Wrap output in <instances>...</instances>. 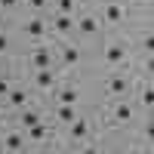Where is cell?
Instances as JSON below:
<instances>
[{
	"label": "cell",
	"instance_id": "7c38bea8",
	"mask_svg": "<svg viewBox=\"0 0 154 154\" xmlns=\"http://www.w3.org/2000/svg\"><path fill=\"white\" fill-rule=\"evenodd\" d=\"M34 89H40V93H53V89H56V71L53 68H37L34 71Z\"/></svg>",
	"mask_w": 154,
	"mask_h": 154
},
{
	"label": "cell",
	"instance_id": "2e32d148",
	"mask_svg": "<svg viewBox=\"0 0 154 154\" xmlns=\"http://www.w3.org/2000/svg\"><path fill=\"white\" fill-rule=\"evenodd\" d=\"M25 136H28V142H46V139H49V126L40 120V123L28 126V130H25Z\"/></svg>",
	"mask_w": 154,
	"mask_h": 154
},
{
	"label": "cell",
	"instance_id": "cb8c5ba5",
	"mask_svg": "<svg viewBox=\"0 0 154 154\" xmlns=\"http://www.w3.org/2000/svg\"><path fill=\"white\" fill-rule=\"evenodd\" d=\"M12 89V83L6 80V77H0V99H6V93Z\"/></svg>",
	"mask_w": 154,
	"mask_h": 154
},
{
	"label": "cell",
	"instance_id": "7a4b0ae2",
	"mask_svg": "<svg viewBox=\"0 0 154 154\" xmlns=\"http://www.w3.org/2000/svg\"><path fill=\"white\" fill-rule=\"evenodd\" d=\"M102 62H105L108 68H123L126 62V43L123 40H108L102 46Z\"/></svg>",
	"mask_w": 154,
	"mask_h": 154
},
{
	"label": "cell",
	"instance_id": "ffe728a7",
	"mask_svg": "<svg viewBox=\"0 0 154 154\" xmlns=\"http://www.w3.org/2000/svg\"><path fill=\"white\" fill-rule=\"evenodd\" d=\"M142 53L145 56H154V31H145L142 34Z\"/></svg>",
	"mask_w": 154,
	"mask_h": 154
},
{
	"label": "cell",
	"instance_id": "44dd1931",
	"mask_svg": "<svg viewBox=\"0 0 154 154\" xmlns=\"http://www.w3.org/2000/svg\"><path fill=\"white\" fill-rule=\"evenodd\" d=\"M142 139H145L148 145H154V114H151V117H148V123H145V130H142Z\"/></svg>",
	"mask_w": 154,
	"mask_h": 154
},
{
	"label": "cell",
	"instance_id": "9c48e42d",
	"mask_svg": "<svg viewBox=\"0 0 154 154\" xmlns=\"http://www.w3.org/2000/svg\"><path fill=\"white\" fill-rule=\"evenodd\" d=\"M49 31H53L56 37L74 34V16H68V12H53V19H49Z\"/></svg>",
	"mask_w": 154,
	"mask_h": 154
},
{
	"label": "cell",
	"instance_id": "603a6c76",
	"mask_svg": "<svg viewBox=\"0 0 154 154\" xmlns=\"http://www.w3.org/2000/svg\"><path fill=\"white\" fill-rule=\"evenodd\" d=\"M6 49H9V34H6V31H0V56H3Z\"/></svg>",
	"mask_w": 154,
	"mask_h": 154
},
{
	"label": "cell",
	"instance_id": "ba28073f",
	"mask_svg": "<svg viewBox=\"0 0 154 154\" xmlns=\"http://www.w3.org/2000/svg\"><path fill=\"white\" fill-rule=\"evenodd\" d=\"M130 89H133V83H130V77H126V74H111L108 80H105V93L114 96V99H123Z\"/></svg>",
	"mask_w": 154,
	"mask_h": 154
},
{
	"label": "cell",
	"instance_id": "7402d4cb",
	"mask_svg": "<svg viewBox=\"0 0 154 154\" xmlns=\"http://www.w3.org/2000/svg\"><path fill=\"white\" fill-rule=\"evenodd\" d=\"M25 6L31 12H43V9H49V0H25Z\"/></svg>",
	"mask_w": 154,
	"mask_h": 154
},
{
	"label": "cell",
	"instance_id": "d4e9b609",
	"mask_svg": "<svg viewBox=\"0 0 154 154\" xmlns=\"http://www.w3.org/2000/svg\"><path fill=\"white\" fill-rule=\"evenodd\" d=\"M22 0H0V9H16Z\"/></svg>",
	"mask_w": 154,
	"mask_h": 154
},
{
	"label": "cell",
	"instance_id": "6da1fadb",
	"mask_svg": "<svg viewBox=\"0 0 154 154\" xmlns=\"http://www.w3.org/2000/svg\"><path fill=\"white\" fill-rule=\"evenodd\" d=\"M22 37H28V40H34V43L46 40L49 37V19H43L40 12H34L31 19L22 22Z\"/></svg>",
	"mask_w": 154,
	"mask_h": 154
},
{
	"label": "cell",
	"instance_id": "30bf717a",
	"mask_svg": "<svg viewBox=\"0 0 154 154\" xmlns=\"http://www.w3.org/2000/svg\"><path fill=\"white\" fill-rule=\"evenodd\" d=\"M89 133H93V126H89V120L80 117V114H77V117L68 123V142H86Z\"/></svg>",
	"mask_w": 154,
	"mask_h": 154
},
{
	"label": "cell",
	"instance_id": "52a82bcc",
	"mask_svg": "<svg viewBox=\"0 0 154 154\" xmlns=\"http://www.w3.org/2000/svg\"><path fill=\"white\" fill-rule=\"evenodd\" d=\"M0 151H12V154L28 151V136H25V130H12V133H6L3 139H0Z\"/></svg>",
	"mask_w": 154,
	"mask_h": 154
},
{
	"label": "cell",
	"instance_id": "5bb4252c",
	"mask_svg": "<svg viewBox=\"0 0 154 154\" xmlns=\"http://www.w3.org/2000/svg\"><path fill=\"white\" fill-rule=\"evenodd\" d=\"M43 120V114L37 111V108H31V105H25V108H19V123H22V130H28V126H34V123H40Z\"/></svg>",
	"mask_w": 154,
	"mask_h": 154
},
{
	"label": "cell",
	"instance_id": "5b68a950",
	"mask_svg": "<svg viewBox=\"0 0 154 154\" xmlns=\"http://www.w3.org/2000/svg\"><path fill=\"white\" fill-rule=\"evenodd\" d=\"M28 65L37 71V68H53V49H49L46 40H40L31 53H28Z\"/></svg>",
	"mask_w": 154,
	"mask_h": 154
},
{
	"label": "cell",
	"instance_id": "484cf974",
	"mask_svg": "<svg viewBox=\"0 0 154 154\" xmlns=\"http://www.w3.org/2000/svg\"><path fill=\"white\" fill-rule=\"evenodd\" d=\"M145 74L154 77V56H145Z\"/></svg>",
	"mask_w": 154,
	"mask_h": 154
},
{
	"label": "cell",
	"instance_id": "277c9868",
	"mask_svg": "<svg viewBox=\"0 0 154 154\" xmlns=\"http://www.w3.org/2000/svg\"><path fill=\"white\" fill-rule=\"evenodd\" d=\"M74 31L83 37V40H89V37H96L102 31V19L93 16V12H83V16H74Z\"/></svg>",
	"mask_w": 154,
	"mask_h": 154
},
{
	"label": "cell",
	"instance_id": "8fae6325",
	"mask_svg": "<svg viewBox=\"0 0 154 154\" xmlns=\"http://www.w3.org/2000/svg\"><path fill=\"white\" fill-rule=\"evenodd\" d=\"M59 62H62V68H77L80 65V46L77 43H62L59 46Z\"/></svg>",
	"mask_w": 154,
	"mask_h": 154
},
{
	"label": "cell",
	"instance_id": "4fadbf2b",
	"mask_svg": "<svg viewBox=\"0 0 154 154\" xmlns=\"http://www.w3.org/2000/svg\"><path fill=\"white\" fill-rule=\"evenodd\" d=\"M6 105H9L12 111H19V108L28 105V93H25V86H12V89H9V93H6Z\"/></svg>",
	"mask_w": 154,
	"mask_h": 154
},
{
	"label": "cell",
	"instance_id": "3957f363",
	"mask_svg": "<svg viewBox=\"0 0 154 154\" xmlns=\"http://www.w3.org/2000/svg\"><path fill=\"white\" fill-rule=\"evenodd\" d=\"M126 9L120 0H108V3H102V9H99V19H102V25H120V22H126Z\"/></svg>",
	"mask_w": 154,
	"mask_h": 154
},
{
	"label": "cell",
	"instance_id": "e0dca14e",
	"mask_svg": "<svg viewBox=\"0 0 154 154\" xmlns=\"http://www.w3.org/2000/svg\"><path fill=\"white\" fill-rule=\"evenodd\" d=\"M77 117V108L74 105H62V102H56V120L59 123H71Z\"/></svg>",
	"mask_w": 154,
	"mask_h": 154
},
{
	"label": "cell",
	"instance_id": "d6986e66",
	"mask_svg": "<svg viewBox=\"0 0 154 154\" xmlns=\"http://www.w3.org/2000/svg\"><path fill=\"white\" fill-rule=\"evenodd\" d=\"M49 6H53L56 12H68V16H74V9H77V0H49Z\"/></svg>",
	"mask_w": 154,
	"mask_h": 154
},
{
	"label": "cell",
	"instance_id": "8992f818",
	"mask_svg": "<svg viewBox=\"0 0 154 154\" xmlns=\"http://www.w3.org/2000/svg\"><path fill=\"white\" fill-rule=\"evenodd\" d=\"M133 117H136V105H133V102H126V96L117 99V105L111 108V123L126 126V123H133Z\"/></svg>",
	"mask_w": 154,
	"mask_h": 154
},
{
	"label": "cell",
	"instance_id": "9a60e30c",
	"mask_svg": "<svg viewBox=\"0 0 154 154\" xmlns=\"http://www.w3.org/2000/svg\"><path fill=\"white\" fill-rule=\"evenodd\" d=\"M53 93H56V102H62V105H77V102H80L77 86H59V89H53Z\"/></svg>",
	"mask_w": 154,
	"mask_h": 154
},
{
	"label": "cell",
	"instance_id": "ac0fdd59",
	"mask_svg": "<svg viewBox=\"0 0 154 154\" xmlns=\"http://www.w3.org/2000/svg\"><path fill=\"white\" fill-rule=\"evenodd\" d=\"M139 105H142L145 111H154V86H142V89H139Z\"/></svg>",
	"mask_w": 154,
	"mask_h": 154
}]
</instances>
